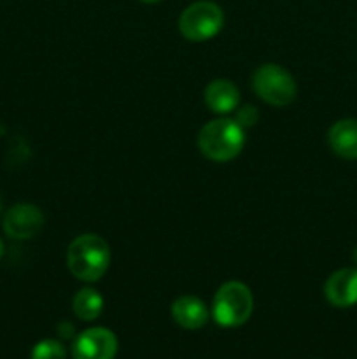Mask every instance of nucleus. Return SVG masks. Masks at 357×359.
Segmentation results:
<instances>
[{
    "label": "nucleus",
    "instance_id": "6",
    "mask_svg": "<svg viewBox=\"0 0 357 359\" xmlns=\"http://www.w3.org/2000/svg\"><path fill=\"white\" fill-rule=\"evenodd\" d=\"M44 226V214L31 203H16L4 216V231L14 241H28Z\"/></svg>",
    "mask_w": 357,
    "mask_h": 359
},
{
    "label": "nucleus",
    "instance_id": "13",
    "mask_svg": "<svg viewBox=\"0 0 357 359\" xmlns=\"http://www.w3.org/2000/svg\"><path fill=\"white\" fill-rule=\"evenodd\" d=\"M65 347L58 340L46 339L38 342L31 351V359H65Z\"/></svg>",
    "mask_w": 357,
    "mask_h": 359
},
{
    "label": "nucleus",
    "instance_id": "10",
    "mask_svg": "<svg viewBox=\"0 0 357 359\" xmlns=\"http://www.w3.org/2000/svg\"><path fill=\"white\" fill-rule=\"evenodd\" d=\"M172 316L175 323L184 330H200L209 321V309L200 298L186 294L174 302Z\"/></svg>",
    "mask_w": 357,
    "mask_h": 359
},
{
    "label": "nucleus",
    "instance_id": "11",
    "mask_svg": "<svg viewBox=\"0 0 357 359\" xmlns=\"http://www.w3.org/2000/svg\"><path fill=\"white\" fill-rule=\"evenodd\" d=\"M240 91L231 81L216 79L205 88V104L216 114H230L238 107Z\"/></svg>",
    "mask_w": 357,
    "mask_h": 359
},
{
    "label": "nucleus",
    "instance_id": "18",
    "mask_svg": "<svg viewBox=\"0 0 357 359\" xmlns=\"http://www.w3.org/2000/svg\"><path fill=\"white\" fill-rule=\"evenodd\" d=\"M0 209H2V202H0Z\"/></svg>",
    "mask_w": 357,
    "mask_h": 359
},
{
    "label": "nucleus",
    "instance_id": "4",
    "mask_svg": "<svg viewBox=\"0 0 357 359\" xmlns=\"http://www.w3.org/2000/svg\"><path fill=\"white\" fill-rule=\"evenodd\" d=\"M252 90L262 102L273 107H286L298 95L294 77L275 63H266L255 69L252 74Z\"/></svg>",
    "mask_w": 357,
    "mask_h": 359
},
{
    "label": "nucleus",
    "instance_id": "5",
    "mask_svg": "<svg viewBox=\"0 0 357 359\" xmlns=\"http://www.w3.org/2000/svg\"><path fill=\"white\" fill-rule=\"evenodd\" d=\"M224 25V13L216 2L200 0L182 11L178 30L188 41L203 42L216 37Z\"/></svg>",
    "mask_w": 357,
    "mask_h": 359
},
{
    "label": "nucleus",
    "instance_id": "1",
    "mask_svg": "<svg viewBox=\"0 0 357 359\" xmlns=\"http://www.w3.org/2000/svg\"><path fill=\"white\" fill-rule=\"evenodd\" d=\"M111 265V249L102 237L93 233L74 238L66 251V266L76 279L94 283Z\"/></svg>",
    "mask_w": 357,
    "mask_h": 359
},
{
    "label": "nucleus",
    "instance_id": "17",
    "mask_svg": "<svg viewBox=\"0 0 357 359\" xmlns=\"http://www.w3.org/2000/svg\"><path fill=\"white\" fill-rule=\"evenodd\" d=\"M354 262H356V265H357V248H356V251H354Z\"/></svg>",
    "mask_w": 357,
    "mask_h": 359
},
{
    "label": "nucleus",
    "instance_id": "2",
    "mask_svg": "<svg viewBox=\"0 0 357 359\" xmlns=\"http://www.w3.org/2000/svg\"><path fill=\"white\" fill-rule=\"evenodd\" d=\"M245 132L234 119L220 118L206 123L198 133V147L203 156L214 161H230L241 151Z\"/></svg>",
    "mask_w": 357,
    "mask_h": 359
},
{
    "label": "nucleus",
    "instance_id": "14",
    "mask_svg": "<svg viewBox=\"0 0 357 359\" xmlns=\"http://www.w3.org/2000/svg\"><path fill=\"white\" fill-rule=\"evenodd\" d=\"M258 118H259L258 109H255L254 105H245L244 109H240V111L237 112L234 121H237L241 128H247V126H254L255 123H258Z\"/></svg>",
    "mask_w": 357,
    "mask_h": 359
},
{
    "label": "nucleus",
    "instance_id": "9",
    "mask_svg": "<svg viewBox=\"0 0 357 359\" xmlns=\"http://www.w3.org/2000/svg\"><path fill=\"white\" fill-rule=\"evenodd\" d=\"M328 144L345 160H357V119H340L329 128Z\"/></svg>",
    "mask_w": 357,
    "mask_h": 359
},
{
    "label": "nucleus",
    "instance_id": "7",
    "mask_svg": "<svg viewBox=\"0 0 357 359\" xmlns=\"http://www.w3.org/2000/svg\"><path fill=\"white\" fill-rule=\"evenodd\" d=\"M115 353L118 339L105 328L86 330L72 344L74 359H114Z\"/></svg>",
    "mask_w": 357,
    "mask_h": 359
},
{
    "label": "nucleus",
    "instance_id": "15",
    "mask_svg": "<svg viewBox=\"0 0 357 359\" xmlns=\"http://www.w3.org/2000/svg\"><path fill=\"white\" fill-rule=\"evenodd\" d=\"M4 251H6V248H4V242H2V238H0V258L4 256Z\"/></svg>",
    "mask_w": 357,
    "mask_h": 359
},
{
    "label": "nucleus",
    "instance_id": "16",
    "mask_svg": "<svg viewBox=\"0 0 357 359\" xmlns=\"http://www.w3.org/2000/svg\"><path fill=\"white\" fill-rule=\"evenodd\" d=\"M142 2H146V4H156V2H160V0H142Z\"/></svg>",
    "mask_w": 357,
    "mask_h": 359
},
{
    "label": "nucleus",
    "instance_id": "3",
    "mask_svg": "<svg viewBox=\"0 0 357 359\" xmlns=\"http://www.w3.org/2000/svg\"><path fill=\"white\" fill-rule=\"evenodd\" d=\"M254 300L244 283L230 280L217 290L212 304V314L217 325L224 328L241 326L252 314Z\"/></svg>",
    "mask_w": 357,
    "mask_h": 359
},
{
    "label": "nucleus",
    "instance_id": "8",
    "mask_svg": "<svg viewBox=\"0 0 357 359\" xmlns=\"http://www.w3.org/2000/svg\"><path fill=\"white\" fill-rule=\"evenodd\" d=\"M324 294L335 307L345 309L357 304V269H342L326 280Z\"/></svg>",
    "mask_w": 357,
    "mask_h": 359
},
{
    "label": "nucleus",
    "instance_id": "12",
    "mask_svg": "<svg viewBox=\"0 0 357 359\" xmlns=\"http://www.w3.org/2000/svg\"><path fill=\"white\" fill-rule=\"evenodd\" d=\"M74 312L83 321H94L98 316L102 314L104 309V298L98 291L91 290V287H84V290L77 291L74 297Z\"/></svg>",
    "mask_w": 357,
    "mask_h": 359
}]
</instances>
